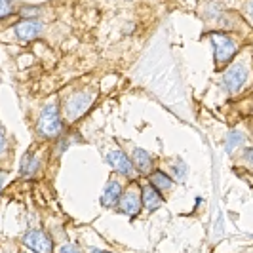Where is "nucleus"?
Returning a JSON list of instances; mask_svg holds the SVG:
<instances>
[{"instance_id": "obj_1", "label": "nucleus", "mask_w": 253, "mask_h": 253, "mask_svg": "<svg viewBox=\"0 0 253 253\" xmlns=\"http://www.w3.org/2000/svg\"><path fill=\"white\" fill-rule=\"evenodd\" d=\"M38 131L46 137H55L61 131V118H59V109L55 103H50L42 109L40 118H38Z\"/></svg>"}, {"instance_id": "obj_2", "label": "nucleus", "mask_w": 253, "mask_h": 253, "mask_svg": "<svg viewBox=\"0 0 253 253\" xmlns=\"http://www.w3.org/2000/svg\"><path fill=\"white\" fill-rule=\"evenodd\" d=\"M91 103H93V93H89V91H78V93H75L69 101L65 103V114H67V118L71 122L78 120L82 114L88 111Z\"/></svg>"}, {"instance_id": "obj_3", "label": "nucleus", "mask_w": 253, "mask_h": 253, "mask_svg": "<svg viewBox=\"0 0 253 253\" xmlns=\"http://www.w3.org/2000/svg\"><path fill=\"white\" fill-rule=\"evenodd\" d=\"M211 42H213V48H215V63L219 67L227 65L234 57V53H236L234 42L228 37H225V35H219V33L211 35Z\"/></svg>"}, {"instance_id": "obj_4", "label": "nucleus", "mask_w": 253, "mask_h": 253, "mask_svg": "<svg viewBox=\"0 0 253 253\" xmlns=\"http://www.w3.org/2000/svg\"><path fill=\"white\" fill-rule=\"evenodd\" d=\"M248 80V69L244 65H232L227 73L223 75V86L230 93H236L244 86V82Z\"/></svg>"}, {"instance_id": "obj_5", "label": "nucleus", "mask_w": 253, "mask_h": 253, "mask_svg": "<svg viewBox=\"0 0 253 253\" xmlns=\"http://www.w3.org/2000/svg\"><path fill=\"white\" fill-rule=\"evenodd\" d=\"M25 246H29L33 252L37 253H51V240L48 234H44L42 230H29L23 236Z\"/></svg>"}, {"instance_id": "obj_6", "label": "nucleus", "mask_w": 253, "mask_h": 253, "mask_svg": "<svg viewBox=\"0 0 253 253\" xmlns=\"http://www.w3.org/2000/svg\"><path fill=\"white\" fill-rule=\"evenodd\" d=\"M139 208H141V198H139V192L133 189H129L122 196V200H120V210H122V213H126L127 217H135L139 213Z\"/></svg>"}, {"instance_id": "obj_7", "label": "nucleus", "mask_w": 253, "mask_h": 253, "mask_svg": "<svg viewBox=\"0 0 253 253\" xmlns=\"http://www.w3.org/2000/svg\"><path fill=\"white\" fill-rule=\"evenodd\" d=\"M107 160H109V164L113 166L116 171H120V173H124V175H131V173H133V166H131L129 158H127L124 152H120V151L109 152Z\"/></svg>"}, {"instance_id": "obj_8", "label": "nucleus", "mask_w": 253, "mask_h": 253, "mask_svg": "<svg viewBox=\"0 0 253 253\" xmlns=\"http://www.w3.org/2000/svg\"><path fill=\"white\" fill-rule=\"evenodd\" d=\"M40 31H42V23L37 19H25L15 27V33L21 40H33L40 35Z\"/></svg>"}, {"instance_id": "obj_9", "label": "nucleus", "mask_w": 253, "mask_h": 253, "mask_svg": "<svg viewBox=\"0 0 253 253\" xmlns=\"http://www.w3.org/2000/svg\"><path fill=\"white\" fill-rule=\"evenodd\" d=\"M120 194H122V189H120V183L116 179H111L107 183V187L103 190V196H101V204L105 208H113L118 204L120 200Z\"/></svg>"}, {"instance_id": "obj_10", "label": "nucleus", "mask_w": 253, "mask_h": 253, "mask_svg": "<svg viewBox=\"0 0 253 253\" xmlns=\"http://www.w3.org/2000/svg\"><path fill=\"white\" fill-rule=\"evenodd\" d=\"M143 206L149 210V211H152V210H156V208H160L162 204H164V200H162V196L156 192V189L154 187H147V189L143 190Z\"/></svg>"}, {"instance_id": "obj_11", "label": "nucleus", "mask_w": 253, "mask_h": 253, "mask_svg": "<svg viewBox=\"0 0 253 253\" xmlns=\"http://www.w3.org/2000/svg\"><path fill=\"white\" fill-rule=\"evenodd\" d=\"M133 164L137 166V169L143 171V173L151 171V168H152L151 154L147 151H143V149H135V151H133Z\"/></svg>"}, {"instance_id": "obj_12", "label": "nucleus", "mask_w": 253, "mask_h": 253, "mask_svg": "<svg viewBox=\"0 0 253 253\" xmlns=\"http://www.w3.org/2000/svg\"><path fill=\"white\" fill-rule=\"evenodd\" d=\"M38 169V158L33 156V152H29L25 158H23V164H21V175L23 177H31L35 175Z\"/></svg>"}, {"instance_id": "obj_13", "label": "nucleus", "mask_w": 253, "mask_h": 253, "mask_svg": "<svg viewBox=\"0 0 253 253\" xmlns=\"http://www.w3.org/2000/svg\"><path fill=\"white\" fill-rule=\"evenodd\" d=\"M151 183L154 189H162V190H168L171 189V179L168 177L166 173L162 171H156V173H152L151 175Z\"/></svg>"}, {"instance_id": "obj_14", "label": "nucleus", "mask_w": 253, "mask_h": 253, "mask_svg": "<svg viewBox=\"0 0 253 253\" xmlns=\"http://www.w3.org/2000/svg\"><path fill=\"white\" fill-rule=\"evenodd\" d=\"M171 168H173V175H175V179L183 181V179L187 177V166H185V162H183V160L173 162V164H171Z\"/></svg>"}, {"instance_id": "obj_15", "label": "nucleus", "mask_w": 253, "mask_h": 253, "mask_svg": "<svg viewBox=\"0 0 253 253\" xmlns=\"http://www.w3.org/2000/svg\"><path fill=\"white\" fill-rule=\"evenodd\" d=\"M240 143H242V135L238 133V131H232L227 139V151L230 152L236 145H240Z\"/></svg>"}, {"instance_id": "obj_16", "label": "nucleus", "mask_w": 253, "mask_h": 253, "mask_svg": "<svg viewBox=\"0 0 253 253\" xmlns=\"http://www.w3.org/2000/svg\"><path fill=\"white\" fill-rule=\"evenodd\" d=\"M12 13V0H0V17Z\"/></svg>"}, {"instance_id": "obj_17", "label": "nucleus", "mask_w": 253, "mask_h": 253, "mask_svg": "<svg viewBox=\"0 0 253 253\" xmlns=\"http://www.w3.org/2000/svg\"><path fill=\"white\" fill-rule=\"evenodd\" d=\"M59 253H80V250L76 246H73V244H65L63 248L59 250Z\"/></svg>"}, {"instance_id": "obj_18", "label": "nucleus", "mask_w": 253, "mask_h": 253, "mask_svg": "<svg viewBox=\"0 0 253 253\" xmlns=\"http://www.w3.org/2000/svg\"><path fill=\"white\" fill-rule=\"evenodd\" d=\"M6 151V135H4V131L0 129V154Z\"/></svg>"}, {"instance_id": "obj_19", "label": "nucleus", "mask_w": 253, "mask_h": 253, "mask_svg": "<svg viewBox=\"0 0 253 253\" xmlns=\"http://www.w3.org/2000/svg\"><path fill=\"white\" fill-rule=\"evenodd\" d=\"M4 179H6V175H4V171H0V189H2V183H4Z\"/></svg>"}, {"instance_id": "obj_20", "label": "nucleus", "mask_w": 253, "mask_h": 253, "mask_svg": "<svg viewBox=\"0 0 253 253\" xmlns=\"http://www.w3.org/2000/svg\"><path fill=\"white\" fill-rule=\"evenodd\" d=\"M91 253H107V252H99V250H91Z\"/></svg>"}]
</instances>
